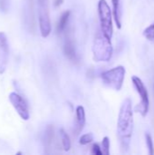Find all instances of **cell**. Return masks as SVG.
Segmentation results:
<instances>
[{
    "label": "cell",
    "instance_id": "4fadbf2b",
    "mask_svg": "<svg viewBox=\"0 0 154 155\" xmlns=\"http://www.w3.org/2000/svg\"><path fill=\"white\" fill-rule=\"evenodd\" d=\"M59 134H60V137H61L62 145H63L64 150L65 152H68L70 150V148H71V140H70L69 135L64 132V129H60Z\"/></svg>",
    "mask_w": 154,
    "mask_h": 155
},
{
    "label": "cell",
    "instance_id": "8fae6325",
    "mask_svg": "<svg viewBox=\"0 0 154 155\" xmlns=\"http://www.w3.org/2000/svg\"><path fill=\"white\" fill-rule=\"evenodd\" d=\"M76 119H77L78 132H81L85 124V111L82 105H79L76 108Z\"/></svg>",
    "mask_w": 154,
    "mask_h": 155
},
{
    "label": "cell",
    "instance_id": "ffe728a7",
    "mask_svg": "<svg viewBox=\"0 0 154 155\" xmlns=\"http://www.w3.org/2000/svg\"><path fill=\"white\" fill-rule=\"evenodd\" d=\"M64 3V0H54V6H59Z\"/></svg>",
    "mask_w": 154,
    "mask_h": 155
},
{
    "label": "cell",
    "instance_id": "277c9868",
    "mask_svg": "<svg viewBox=\"0 0 154 155\" xmlns=\"http://www.w3.org/2000/svg\"><path fill=\"white\" fill-rule=\"evenodd\" d=\"M101 77L104 84L116 91H120L124 82L125 68L122 65L116 66L102 73Z\"/></svg>",
    "mask_w": 154,
    "mask_h": 155
},
{
    "label": "cell",
    "instance_id": "9c48e42d",
    "mask_svg": "<svg viewBox=\"0 0 154 155\" xmlns=\"http://www.w3.org/2000/svg\"><path fill=\"white\" fill-rule=\"evenodd\" d=\"M113 3V14L118 29L122 28V4L121 0H112Z\"/></svg>",
    "mask_w": 154,
    "mask_h": 155
},
{
    "label": "cell",
    "instance_id": "5b68a950",
    "mask_svg": "<svg viewBox=\"0 0 154 155\" xmlns=\"http://www.w3.org/2000/svg\"><path fill=\"white\" fill-rule=\"evenodd\" d=\"M133 84L139 94L141 97V102L138 104V105L135 107V111L137 113H140L143 117H145L148 114L149 111V106H150V101H149V94L147 88L145 87L144 84L143 83L142 79L139 78L138 76H133L132 77Z\"/></svg>",
    "mask_w": 154,
    "mask_h": 155
},
{
    "label": "cell",
    "instance_id": "9a60e30c",
    "mask_svg": "<svg viewBox=\"0 0 154 155\" xmlns=\"http://www.w3.org/2000/svg\"><path fill=\"white\" fill-rule=\"evenodd\" d=\"M93 141V134L92 133H89V134H85L80 137L79 143L81 145H86V144L91 143Z\"/></svg>",
    "mask_w": 154,
    "mask_h": 155
},
{
    "label": "cell",
    "instance_id": "52a82bcc",
    "mask_svg": "<svg viewBox=\"0 0 154 155\" xmlns=\"http://www.w3.org/2000/svg\"><path fill=\"white\" fill-rule=\"evenodd\" d=\"M9 101L12 104V105L15 107V109L16 110L19 116L23 120L27 121L30 117V114H29L28 105L25 100L20 94L16 93H11L9 94Z\"/></svg>",
    "mask_w": 154,
    "mask_h": 155
},
{
    "label": "cell",
    "instance_id": "5bb4252c",
    "mask_svg": "<svg viewBox=\"0 0 154 155\" xmlns=\"http://www.w3.org/2000/svg\"><path fill=\"white\" fill-rule=\"evenodd\" d=\"M143 35L152 43L154 44V23L149 25L144 31H143Z\"/></svg>",
    "mask_w": 154,
    "mask_h": 155
},
{
    "label": "cell",
    "instance_id": "6da1fadb",
    "mask_svg": "<svg viewBox=\"0 0 154 155\" xmlns=\"http://www.w3.org/2000/svg\"><path fill=\"white\" fill-rule=\"evenodd\" d=\"M132 104V100L130 98H126L121 105L118 115L117 134L121 148L123 152H127L130 147L133 131V112Z\"/></svg>",
    "mask_w": 154,
    "mask_h": 155
},
{
    "label": "cell",
    "instance_id": "7a4b0ae2",
    "mask_svg": "<svg viewBox=\"0 0 154 155\" xmlns=\"http://www.w3.org/2000/svg\"><path fill=\"white\" fill-rule=\"evenodd\" d=\"M93 53L95 62H109L111 60L113 54V47L111 40L103 33L96 35L93 42Z\"/></svg>",
    "mask_w": 154,
    "mask_h": 155
},
{
    "label": "cell",
    "instance_id": "2e32d148",
    "mask_svg": "<svg viewBox=\"0 0 154 155\" xmlns=\"http://www.w3.org/2000/svg\"><path fill=\"white\" fill-rule=\"evenodd\" d=\"M103 153L104 155L110 154V139L108 137H104L102 142Z\"/></svg>",
    "mask_w": 154,
    "mask_h": 155
},
{
    "label": "cell",
    "instance_id": "30bf717a",
    "mask_svg": "<svg viewBox=\"0 0 154 155\" xmlns=\"http://www.w3.org/2000/svg\"><path fill=\"white\" fill-rule=\"evenodd\" d=\"M64 52L65 56L68 59H70L72 61H76V52H75L74 45L70 38H67L65 40L64 46Z\"/></svg>",
    "mask_w": 154,
    "mask_h": 155
},
{
    "label": "cell",
    "instance_id": "ba28073f",
    "mask_svg": "<svg viewBox=\"0 0 154 155\" xmlns=\"http://www.w3.org/2000/svg\"><path fill=\"white\" fill-rule=\"evenodd\" d=\"M9 57V45L5 33L0 32V74L5 71Z\"/></svg>",
    "mask_w": 154,
    "mask_h": 155
},
{
    "label": "cell",
    "instance_id": "e0dca14e",
    "mask_svg": "<svg viewBox=\"0 0 154 155\" xmlns=\"http://www.w3.org/2000/svg\"><path fill=\"white\" fill-rule=\"evenodd\" d=\"M145 140H146V145L149 149V154L153 155L154 154V145H153V141L152 136L149 134H145Z\"/></svg>",
    "mask_w": 154,
    "mask_h": 155
},
{
    "label": "cell",
    "instance_id": "8992f818",
    "mask_svg": "<svg viewBox=\"0 0 154 155\" xmlns=\"http://www.w3.org/2000/svg\"><path fill=\"white\" fill-rule=\"evenodd\" d=\"M39 2V26L43 37H47L52 30L51 21L49 17V11L47 6V0H38Z\"/></svg>",
    "mask_w": 154,
    "mask_h": 155
},
{
    "label": "cell",
    "instance_id": "3957f363",
    "mask_svg": "<svg viewBox=\"0 0 154 155\" xmlns=\"http://www.w3.org/2000/svg\"><path fill=\"white\" fill-rule=\"evenodd\" d=\"M98 15L102 33L110 40L113 37V26L112 11L106 0H100L98 3Z\"/></svg>",
    "mask_w": 154,
    "mask_h": 155
},
{
    "label": "cell",
    "instance_id": "ac0fdd59",
    "mask_svg": "<svg viewBox=\"0 0 154 155\" xmlns=\"http://www.w3.org/2000/svg\"><path fill=\"white\" fill-rule=\"evenodd\" d=\"M10 6V0H0V10L3 13H6Z\"/></svg>",
    "mask_w": 154,
    "mask_h": 155
},
{
    "label": "cell",
    "instance_id": "d6986e66",
    "mask_svg": "<svg viewBox=\"0 0 154 155\" xmlns=\"http://www.w3.org/2000/svg\"><path fill=\"white\" fill-rule=\"evenodd\" d=\"M92 153L94 155H103V151H102V149L100 148V146L98 145V144H93V146H92Z\"/></svg>",
    "mask_w": 154,
    "mask_h": 155
},
{
    "label": "cell",
    "instance_id": "7c38bea8",
    "mask_svg": "<svg viewBox=\"0 0 154 155\" xmlns=\"http://www.w3.org/2000/svg\"><path fill=\"white\" fill-rule=\"evenodd\" d=\"M70 14H71L70 11H65L62 14V15L59 19L58 25H57V31L59 33L63 32L65 29L66 25H67L68 20H69V17H70Z\"/></svg>",
    "mask_w": 154,
    "mask_h": 155
}]
</instances>
